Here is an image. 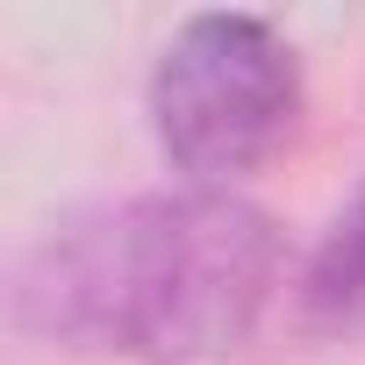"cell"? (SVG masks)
Here are the masks:
<instances>
[{"mask_svg":"<svg viewBox=\"0 0 365 365\" xmlns=\"http://www.w3.org/2000/svg\"><path fill=\"white\" fill-rule=\"evenodd\" d=\"M279 279V230L230 187L150 194L58 222L15 265L8 315L22 336L115 358H222Z\"/></svg>","mask_w":365,"mask_h":365,"instance_id":"6da1fadb","label":"cell"},{"mask_svg":"<svg viewBox=\"0 0 365 365\" xmlns=\"http://www.w3.org/2000/svg\"><path fill=\"white\" fill-rule=\"evenodd\" d=\"M301 115L294 43L265 15H194L150 72V129L194 187H230Z\"/></svg>","mask_w":365,"mask_h":365,"instance_id":"7a4b0ae2","label":"cell"},{"mask_svg":"<svg viewBox=\"0 0 365 365\" xmlns=\"http://www.w3.org/2000/svg\"><path fill=\"white\" fill-rule=\"evenodd\" d=\"M301 308L329 336H358L365 329V187L322 230V244H315V258L301 272Z\"/></svg>","mask_w":365,"mask_h":365,"instance_id":"3957f363","label":"cell"}]
</instances>
